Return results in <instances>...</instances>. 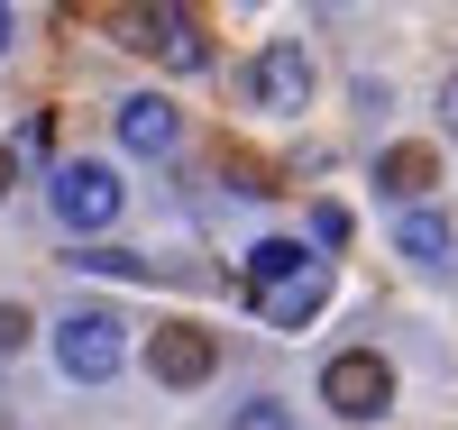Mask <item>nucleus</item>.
Masks as SVG:
<instances>
[{"label":"nucleus","instance_id":"obj_1","mask_svg":"<svg viewBox=\"0 0 458 430\" xmlns=\"http://www.w3.org/2000/svg\"><path fill=\"white\" fill-rule=\"evenodd\" d=\"M321 403H330L339 421H386V412H394V367L376 358V348H349V358L321 367Z\"/></svg>","mask_w":458,"mask_h":430},{"label":"nucleus","instance_id":"obj_14","mask_svg":"<svg viewBox=\"0 0 458 430\" xmlns=\"http://www.w3.org/2000/svg\"><path fill=\"white\" fill-rule=\"evenodd\" d=\"M440 120L458 129V73H449V83H440Z\"/></svg>","mask_w":458,"mask_h":430},{"label":"nucleus","instance_id":"obj_13","mask_svg":"<svg viewBox=\"0 0 458 430\" xmlns=\"http://www.w3.org/2000/svg\"><path fill=\"white\" fill-rule=\"evenodd\" d=\"M0 348H28V311H10V302H0Z\"/></svg>","mask_w":458,"mask_h":430},{"label":"nucleus","instance_id":"obj_15","mask_svg":"<svg viewBox=\"0 0 458 430\" xmlns=\"http://www.w3.org/2000/svg\"><path fill=\"white\" fill-rule=\"evenodd\" d=\"M10 174H19V156H10V147H0V192H10Z\"/></svg>","mask_w":458,"mask_h":430},{"label":"nucleus","instance_id":"obj_6","mask_svg":"<svg viewBox=\"0 0 458 430\" xmlns=\"http://www.w3.org/2000/svg\"><path fill=\"white\" fill-rule=\"evenodd\" d=\"M147 367H157V384H202V375L220 367V348H211V330H193V321H165L157 339H147Z\"/></svg>","mask_w":458,"mask_h":430},{"label":"nucleus","instance_id":"obj_9","mask_svg":"<svg viewBox=\"0 0 458 430\" xmlns=\"http://www.w3.org/2000/svg\"><path fill=\"white\" fill-rule=\"evenodd\" d=\"M376 183H386L394 202L422 211V192L440 183V156H431V147H386V156H376Z\"/></svg>","mask_w":458,"mask_h":430},{"label":"nucleus","instance_id":"obj_10","mask_svg":"<svg viewBox=\"0 0 458 430\" xmlns=\"http://www.w3.org/2000/svg\"><path fill=\"white\" fill-rule=\"evenodd\" d=\"M302 266H312V248H293V239H257V248H248V293H266V284L302 275Z\"/></svg>","mask_w":458,"mask_h":430},{"label":"nucleus","instance_id":"obj_16","mask_svg":"<svg viewBox=\"0 0 458 430\" xmlns=\"http://www.w3.org/2000/svg\"><path fill=\"white\" fill-rule=\"evenodd\" d=\"M0 46H10V10H0Z\"/></svg>","mask_w":458,"mask_h":430},{"label":"nucleus","instance_id":"obj_11","mask_svg":"<svg viewBox=\"0 0 458 430\" xmlns=\"http://www.w3.org/2000/svg\"><path fill=\"white\" fill-rule=\"evenodd\" d=\"M394 239H403V257H422V266H440L449 257V220L422 202V211H403V229H394Z\"/></svg>","mask_w":458,"mask_h":430},{"label":"nucleus","instance_id":"obj_7","mask_svg":"<svg viewBox=\"0 0 458 430\" xmlns=\"http://www.w3.org/2000/svg\"><path fill=\"white\" fill-rule=\"evenodd\" d=\"M321 302H330V257H312L302 275H284V284H266V293H257L266 330H302V321H312Z\"/></svg>","mask_w":458,"mask_h":430},{"label":"nucleus","instance_id":"obj_8","mask_svg":"<svg viewBox=\"0 0 458 430\" xmlns=\"http://www.w3.org/2000/svg\"><path fill=\"white\" fill-rule=\"evenodd\" d=\"M174 138H183V120H174V101H165V92L120 101V147H129V156H174Z\"/></svg>","mask_w":458,"mask_h":430},{"label":"nucleus","instance_id":"obj_12","mask_svg":"<svg viewBox=\"0 0 458 430\" xmlns=\"http://www.w3.org/2000/svg\"><path fill=\"white\" fill-rule=\"evenodd\" d=\"M312 248H349V211H339V202L312 211Z\"/></svg>","mask_w":458,"mask_h":430},{"label":"nucleus","instance_id":"obj_4","mask_svg":"<svg viewBox=\"0 0 458 430\" xmlns=\"http://www.w3.org/2000/svg\"><path fill=\"white\" fill-rule=\"evenodd\" d=\"M55 220L64 229H110V220H120V174H110V165H55Z\"/></svg>","mask_w":458,"mask_h":430},{"label":"nucleus","instance_id":"obj_2","mask_svg":"<svg viewBox=\"0 0 458 430\" xmlns=\"http://www.w3.org/2000/svg\"><path fill=\"white\" fill-rule=\"evenodd\" d=\"M120 37H129L138 55L174 64V73H202V64H211V37H202L193 10H120Z\"/></svg>","mask_w":458,"mask_h":430},{"label":"nucleus","instance_id":"obj_3","mask_svg":"<svg viewBox=\"0 0 458 430\" xmlns=\"http://www.w3.org/2000/svg\"><path fill=\"white\" fill-rule=\"evenodd\" d=\"M55 358H64V375L101 384V375H120V358H129V330L110 321V311H73V321H55Z\"/></svg>","mask_w":458,"mask_h":430},{"label":"nucleus","instance_id":"obj_5","mask_svg":"<svg viewBox=\"0 0 458 430\" xmlns=\"http://www.w3.org/2000/svg\"><path fill=\"white\" fill-rule=\"evenodd\" d=\"M248 92H257V110H276V120L302 110V101H312V55H302L293 37H276V46L248 64Z\"/></svg>","mask_w":458,"mask_h":430}]
</instances>
